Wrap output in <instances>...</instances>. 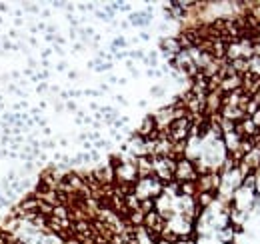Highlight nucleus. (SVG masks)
Listing matches in <instances>:
<instances>
[{
	"label": "nucleus",
	"mask_w": 260,
	"mask_h": 244,
	"mask_svg": "<svg viewBox=\"0 0 260 244\" xmlns=\"http://www.w3.org/2000/svg\"><path fill=\"white\" fill-rule=\"evenodd\" d=\"M174 174L178 178H194V172H192V166H190V162L188 160H180L178 164H176V170H174Z\"/></svg>",
	"instance_id": "nucleus-1"
},
{
	"label": "nucleus",
	"mask_w": 260,
	"mask_h": 244,
	"mask_svg": "<svg viewBox=\"0 0 260 244\" xmlns=\"http://www.w3.org/2000/svg\"><path fill=\"white\" fill-rule=\"evenodd\" d=\"M150 20H152V16H150V12H138V14H130V22L134 24V26H148Z\"/></svg>",
	"instance_id": "nucleus-2"
},
{
	"label": "nucleus",
	"mask_w": 260,
	"mask_h": 244,
	"mask_svg": "<svg viewBox=\"0 0 260 244\" xmlns=\"http://www.w3.org/2000/svg\"><path fill=\"white\" fill-rule=\"evenodd\" d=\"M138 174H140V176H150V174H152V166H150V158H148V156H142V158H140Z\"/></svg>",
	"instance_id": "nucleus-3"
},
{
	"label": "nucleus",
	"mask_w": 260,
	"mask_h": 244,
	"mask_svg": "<svg viewBox=\"0 0 260 244\" xmlns=\"http://www.w3.org/2000/svg\"><path fill=\"white\" fill-rule=\"evenodd\" d=\"M68 214H70V212H68V206H62V204L54 206V210H52V216L58 218V220H66Z\"/></svg>",
	"instance_id": "nucleus-4"
},
{
	"label": "nucleus",
	"mask_w": 260,
	"mask_h": 244,
	"mask_svg": "<svg viewBox=\"0 0 260 244\" xmlns=\"http://www.w3.org/2000/svg\"><path fill=\"white\" fill-rule=\"evenodd\" d=\"M126 46V40L122 38V36H118V38L112 42V50H118V48H124Z\"/></svg>",
	"instance_id": "nucleus-5"
},
{
	"label": "nucleus",
	"mask_w": 260,
	"mask_h": 244,
	"mask_svg": "<svg viewBox=\"0 0 260 244\" xmlns=\"http://www.w3.org/2000/svg\"><path fill=\"white\" fill-rule=\"evenodd\" d=\"M128 56H130V58H134V60H144V52H142V50H132Z\"/></svg>",
	"instance_id": "nucleus-6"
},
{
	"label": "nucleus",
	"mask_w": 260,
	"mask_h": 244,
	"mask_svg": "<svg viewBox=\"0 0 260 244\" xmlns=\"http://www.w3.org/2000/svg\"><path fill=\"white\" fill-rule=\"evenodd\" d=\"M96 148H110V142H106V140H96V142H94V150Z\"/></svg>",
	"instance_id": "nucleus-7"
},
{
	"label": "nucleus",
	"mask_w": 260,
	"mask_h": 244,
	"mask_svg": "<svg viewBox=\"0 0 260 244\" xmlns=\"http://www.w3.org/2000/svg\"><path fill=\"white\" fill-rule=\"evenodd\" d=\"M150 94L152 96H164V88L162 86H152L150 88Z\"/></svg>",
	"instance_id": "nucleus-8"
},
{
	"label": "nucleus",
	"mask_w": 260,
	"mask_h": 244,
	"mask_svg": "<svg viewBox=\"0 0 260 244\" xmlns=\"http://www.w3.org/2000/svg\"><path fill=\"white\" fill-rule=\"evenodd\" d=\"M40 148H48V150H52V148H56V144H54L52 140H44V142H40Z\"/></svg>",
	"instance_id": "nucleus-9"
},
{
	"label": "nucleus",
	"mask_w": 260,
	"mask_h": 244,
	"mask_svg": "<svg viewBox=\"0 0 260 244\" xmlns=\"http://www.w3.org/2000/svg\"><path fill=\"white\" fill-rule=\"evenodd\" d=\"M64 108H66V110H70V112H78V108H76V102H74V100H68Z\"/></svg>",
	"instance_id": "nucleus-10"
},
{
	"label": "nucleus",
	"mask_w": 260,
	"mask_h": 244,
	"mask_svg": "<svg viewBox=\"0 0 260 244\" xmlns=\"http://www.w3.org/2000/svg\"><path fill=\"white\" fill-rule=\"evenodd\" d=\"M46 90H48V84H46V82H38L36 92H38V94H42V92H46Z\"/></svg>",
	"instance_id": "nucleus-11"
},
{
	"label": "nucleus",
	"mask_w": 260,
	"mask_h": 244,
	"mask_svg": "<svg viewBox=\"0 0 260 244\" xmlns=\"http://www.w3.org/2000/svg\"><path fill=\"white\" fill-rule=\"evenodd\" d=\"M94 68H96L98 72H102V70H110V68H112V64H110V62H106V64H96Z\"/></svg>",
	"instance_id": "nucleus-12"
},
{
	"label": "nucleus",
	"mask_w": 260,
	"mask_h": 244,
	"mask_svg": "<svg viewBox=\"0 0 260 244\" xmlns=\"http://www.w3.org/2000/svg\"><path fill=\"white\" fill-rule=\"evenodd\" d=\"M210 198H212L210 194H202V196H200V204H202V206H206L208 202H210Z\"/></svg>",
	"instance_id": "nucleus-13"
},
{
	"label": "nucleus",
	"mask_w": 260,
	"mask_h": 244,
	"mask_svg": "<svg viewBox=\"0 0 260 244\" xmlns=\"http://www.w3.org/2000/svg\"><path fill=\"white\" fill-rule=\"evenodd\" d=\"M68 96H70V98H78V96H82V90H70Z\"/></svg>",
	"instance_id": "nucleus-14"
},
{
	"label": "nucleus",
	"mask_w": 260,
	"mask_h": 244,
	"mask_svg": "<svg viewBox=\"0 0 260 244\" xmlns=\"http://www.w3.org/2000/svg\"><path fill=\"white\" fill-rule=\"evenodd\" d=\"M90 160H100V154H98V150H90Z\"/></svg>",
	"instance_id": "nucleus-15"
},
{
	"label": "nucleus",
	"mask_w": 260,
	"mask_h": 244,
	"mask_svg": "<svg viewBox=\"0 0 260 244\" xmlns=\"http://www.w3.org/2000/svg\"><path fill=\"white\" fill-rule=\"evenodd\" d=\"M252 182H254V178H252V176H250V178H246V180H244V186L252 188V186H254V184H252Z\"/></svg>",
	"instance_id": "nucleus-16"
},
{
	"label": "nucleus",
	"mask_w": 260,
	"mask_h": 244,
	"mask_svg": "<svg viewBox=\"0 0 260 244\" xmlns=\"http://www.w3.org/2000/svg\"><path fill=\"white\" fill-rule=\"evenodd\" d=\"M96 16H98V18H100V20H110V18H108V16L104 14V12H96Z\"/></svg>",
	"instance_id": "nucleus-17"
},
{
	"label": "nucleus",
	"mask_w": 260,
	"mask_h": 244,
	"mask_svg": "<svg viewBox=\"0 0 260 244\" xmlns=\"http://www.w3.org/2000/svg\"><path fill=\"white\" fill-rule=\"evenodd\" d=\"M68 78H70V80H76V78H78V74H76V72H72V70H70V72H68Z\"/></svg>",
	"instance_id": "nucleus-18"
},
{
	"label": "nucleus",
	"mask_w": 260,
	"mask_h": 244,
	"mask_svg": "<svg viewBox=\"0 0 260 244\" xmlns=\"http://www.w3.org/2000/svg\"><path fill=\"white\" fill-rule=\"evenodd\" d=\"M148 38H150L148 32H140V40H148Z\"/></svg>",
	"instance_id": "nucleus-19"
},
{
	"label": "nucleus",
	"mask_w": 260,
	"mask_h": 244,
	"mask_svg": "<svg viewBox=\"0 0 260 244\" xmlns=\"http://www.w3.org/2000/svg\"><path fill=\"white\" fill-rule=\"evenodd\" d=\"M100 92H102V94H104V92H108V84H104V82H102V84H100Z\"/></svg>",
	"instance_id": "nucleus-20"
},
{
	"label": "nucleus",
	"mask_w": 260,
	"mask_h": 244,
	"mask_svg": "<svg viewBox=\"0 0 260 244\" xmlns=\"http://www.w3.org/2000/svg\"><path fill=\"white\" fill-rule=\"evenodd\" d=\"M114 98H116L118 102H122V104H126V98H124V96H114Z\"/></svg>",
	"instance_id": "nucleus-21"
},
{
	"label": "nucleus",
	"mask_w": 260,
	"mask_h": 244,
	"mask_svg": "<svg viewBox=\"0 0 260 244\" xmlns=\"http://www.w3.org/2000/svg\"><path fill=\"white\" fill-rule=\"evenodd\" d=\"M0 12H8V6L4 4V2H2V4H0Z\"/></svg>",
	"instance_id": "nucleus-22"
},
{
	"label": "nucleus",
	"mask_w": 260,
	"mask_h": 244,
	"mask_svg": "<svg viewBox=\"0 0 260 244\" xmlns=\"http://www.w3.org/2000/svg\"><path fill=\"white\" fill-rule=\"evenodd\" d=\"M56 68H58V70H66V62H60Z\"/></svg>",
	"instance_id": "nucleus-23"
},
{
	"label": "nucleus",
	"mask_w": 260,
	"mask_h": 244,
	"mask_svg": "<svg viewBox=\"0 0 260 244\" xmlns=\"http://www.w3.org/2000/svg\"><path fill=\"white\" fill-rule=\"evenodd\" d=\"M54 52H58V54H64V50L60 46H54Z\"/></svg>",
	"instance_id": "nucleus-24"
},
{
	"label": "nucleus",
	"mask_w": 260,
	"mask_h": 244,
	"mask_svg": "<svg viewBox=\"0 0 260 244\" xmlns=\"http://www.w3.org/2000/svg\"><path fill=\"white\" fill-rule=\"evenodd\" d=\"M26 10H28V12H38V8H36V6H28Z\"/></svg>",
	"instance_id": "nucleus-25"
}]
</instances>
